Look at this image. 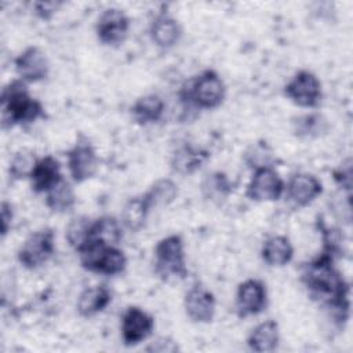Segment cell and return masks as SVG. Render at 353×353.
<instances>
[{
	"label": "cell",
	"mask_w": 353,
	"mask_h": 353,
	"mask_svg": "<svg viewBox=\"0 0 353 353\" xmlns=\"http://www.w3.org/2000/svg\"><path fill=\"white\" fill-rule=\"evenodd\" d=\"M284 193L295 207L303 208L323 193V182L313 174L295 172L285 183Z\"/></svg>",
	"instance_id": "9a60e30c"
},
{
	"label": "cell",
	"mask_w": 353,
	"mask_h": 353,
	"mask_svg": "<svg viewBox=\"0 0 353 353\" xmlns=\"http://www.w3.org/2000/svg\"><path fill=\"white\" fill-rule=\"evenodd\" d=\"M336 256L339 255L323 247L317 256L302 266L301 283L307 295L321 305L328 319L343 328L349 319V284L335 266Z\"/></svg>",
	"instance_id": "6da1fadb"
},
{
	"label": "cell",
	"mask_w": 353,
	"mask_h": 353,
	"mask_svg": "<svg viewBox=\"0 0 353 353\" xmlns=\"http://www.w3.org/2000/svg\"><path fill=\"white\" fill-rule=\"evenodd\" d=\"M14 222V207L10 201L3 200L0 207V234L4 239L11 230Z\"/></svg>",
	"instance_id": "836d02e7"
},
{
	"label": "cell",
	"mask_w": 353,
	"mask_h": 353,
	"mask_svg": "<svg viewBox=\"0 0 353 353\" xmlns=\"http://www.w3.org/2000/svg\"><path fill=\"white\" fill-rule=\"evenodd\" d=\"M76 193L72 183L65 176L46 193V207L55 214H65L74 208Z\"/></svg>",
	"instance_id": "d4e9b609"
},
{
	"label": "cell",
	"mask_w": 353,
	"mask_h": 353,
	"mask_svg": "<svg viewBox=\"0 0 353 353\" xmlns=\"http://www.w3.org/2000/svg\"><path fill=\"white\" fill-rule=\"evenodd\" d=\"M210 156V152L203 146L185 142L172 152L170 165L171 170L179 175H192L203 167Z\"/></svg>",
	"instance_id": "2e32d148"
},
{
	"label": "cell",
	"mask_w": 353,
	"mask_h": 353,
	"mask_svg": "<svg viewBox=\"0 0 353 353\" xmlns=\"http://www.w3.org/2000/svg\"><path fill=\"white\" fill-rule=\"evenodd\" d=\"M165 112V102L157 94L142 95L135 99L130 108L132 120L139 125H149L159 123Z\"/></svg>",
	"instance_id": "44dd1931"
},
{
	"label": "cell",
	"mask_w": 353,
	"mask_h": 353,
	"mask_svg": "<svg viewBox=\"0 0 353 353\" xmlns=\"http://www.w3.org/2000/svg\"><path fill=\"white\" fill-rule=\"evenodd\" d=\"M143 199L149 204L150 210L157 207H165L174 203L178 196V186L170 178H160L154 181L149 189L142 193Z\"/></svg>",
	"instance_id": "f1b7e54d"
},
{
	"label": "cell",
	"mask_w": 353,
	"mask_h": 353,
	"mask_svg": "<svg viewBox=\"0 0 353 353\" xmlns=\"http://www.w3.org/2000/svg\"><path fill=\"white\" fill-rule=\"evenodd\" d=\"M280 342V328L276 320H265L256 324L247 338V345L252 352L266 353L277 347Z\"/></svg>",
	"instance_id": "603a6c76"
},
{
	"label": "cell",
	"mask_w": 353,
	"mask_h": 353,
	"mask_svg": "<svg viewBox=\"0 0 353 353\" xmlns=\"http://www.w3.org/2000/svg\"><path fill=\"white\" fill-rule=\"evenodd\" d=\"M123 230L124 228L120 219L112 215H103L92 221L91 240L103 243L106 245H119L123 240Z\"/></svg>",
	"instance_id": "4316f807"
},
{
	"label": "cell",
	"mask_w": 353,
	"mask_h": 353,
	"mask_svg": "<svg viewBox=\"0 0 353 353\" xmlns=\"http://www.w3.org/2000/svg\"><path fill=\"white\" fill-rule=\"evenodd\" d=\"M182 113L212 110L219 108L226 98V85L219 73L205 69L188 80L178 92Z\"/></svg>",
	"instance_id": "3957f363"
},
{
	"label": "cell",
	"mask_w": 353,
	"mask_h": 353,
	"mask_svg": "<svg viewBox=\"0 0 353 353\" xmlns=\"http://www.w3.org/2000/svg\"><path fill=\"white\" fill-rule=\"evenodd\" d=\"M262 261L270 268H283L294 258V245L284 234L268 237L261 248Z\"/></svg>",
	"instance_id": "7402d4cb"
},
{
	"label": "cell",
	"mask_w": 353,
	"mask_h": 353,
	"mask_svg": "<svg viewBox=\"0 0 353 353\" xmlns=\"http://www.w3.org/2000/svg\"><path fill=\"white\" fill-rule=\"evenodd\" d=\"M284 97L303 109H316L323 99L320 79L307 69L298 70L283 87Z\"/></svg>",
	"instance_id": "52a82bcc"
},
{
	"label": "cell",
	"mask_w": 353,
	"mask_h": 353,
	"mask_svg": "<svg viewBox=\"0 0 353 353\" xmlns=\"http://www.w3.org/2000/svg\"><path fill=\"white\" fill-rule=\"evenodd\" d=\"M178 349H179V347H178L176 342H174L172 339L165 338V336L153 341V342L146 347L148 352H159V353H174V352H176Z\"/></svg>",
	"instance_id": "e575fe53"
},
{
	"label": "cell",
	"mask_w": 353,
	"mask_h": 353,
	"mask_svg": "<svg viewBox=\"0 0 353 353\" xmlns=\"http://www.w3.org/2000/svg\"><path fill=\"white\" fill-rule=\"evenodd\" d=\"M0 106L3 130L28 125L47 117L43 103L30 95L28 83L21 79H14L3 87Z\"/></svg>",
	"instance_id": "7a4b0ae2"
},
{
	"label": "cell",
	"mask_w": 353,
	"mask_h": 353,
	"mask_svg": "<svg viewBox=\"0 0 353 353\" xmlns=\"http://www.w3.org/2000/svg\"><path fill=\"white\" fill-rule=\"evenodd\" d=\"M39 161V157L34 152L29 149H19L17 150L8 164V175L12 181H22L29 179L36 164Z\"/></svg>",
	"instance_id": "4dcf8cb0"
},
{
	"label": "cell",
	"mask_w": 353,
	"mask_h": 353,
	"mask_svg": "<svg viewBox=\"0 0 353 353\" xmlns=\"http://www.w3.org/2000/svg\"><path fill=\"white\" fill-rule=\"evenodd\" d=\"M92 218L85 215H77L70 219L65 230V239L68 244L79 252L90 240L92 229Z\"/></svg>",
	"instance_id": "f546056e"
},
{
	"label": "cell",
	"mask_w": 353,
	"mask_h": 353,
	"mask_svg": "<svg viewBox=\"0 0 353 353\" xmlns=\"http://www.w3.org/2000/svg\"><path fill=\"white\" fill-rule=\"evenodd\" d=\"M186 316L199 324H208L214 320L216 312L215 295L201 284L192 285L183 298Z\"/></svg>",
	"instance_id": "5bb4252c"
},
{
	"label": "cell",
	"mask_w": 353,
	"mask_h": 353,
	"mask_svg": "<svg viewBox=\"0 0 353 353\" xmlns=\"http://www.w3.org/2000/svg\"><path fill=\"white\" fill-rule=\"evenodd\" d=\"M284 189L285 182L276 168H261L252 171L245 188V196L256 203L277 201L284 194Z\"/></svg>",
	"instance_id": "30bf717a"
},
{
	"label": "cell",
	"mask_w": 353,
	"mask_h": 353,
	"mask_svg": "<svg viewBox=\"0 0 353 353\" xmlns=\"http://www.w3.org/2000/svg\"><path fill=\"white\" fill-rule=\"evenodd\" d=\"M332 178L335 183L347 194L352 190V159L347 157L338 168L332 171Z\"/></svg>",
	"instance_id": "1f68e13d"
},
{
	"label": "cell",
	"mask_w": 353,
	"mask_h": 353,
	"mask_svg": "<svg viewBox=\"0 0 353 353\" xmlns=\"http://www.w3.org/2000/svg\"><path fill=\"white\" fill-rule=\"evenodd\" d=\"M268 306V290L262 280L247 279L237 285L234 307L239 317L245 319L262 313Z\"/></svg>",
	"instance_id": "7c38bea8"
},
{
	"label": "cell",
	"mask_w": 353,
	"mask_h": 353,
	"mask_svg": "<svg viewBox=\"0 0 353 353\" xmlns=\"http://www.w3.org/2000/svg\"><path fill=\"white\" fill-rule=\"evenodd\" d=\"M83 269L103 276H119L127 268L125 252L119 245H106L91 240L79 252Z\"/></svg>",
	"instance_id": "5b68a950"
},
{
	"label": "cell",
	"mask_w": 353,
	"mask_h": 353,
	"mask_svg": "<svg viewBox=\"0 0 353 353\" xmlns=\"http://www.w3.org/2000/svg\"><path fill=\"white\" fill-rule=\"evenodd\" d=\"M243 161L251 171L261 168H276L277 156L270 143L265 139L252 142L243 153Z\"/></svg>",
	"instance_id": "484cf974"
},
{
	"label": "cell",
	"mask_w": 353,
	"mask_h": 353,
	"mask_svg": "<svg viewBox=\"0 0 353 353\" xmlns=\"http://www.w3.org/2000/svg\"><path fill=\"white\" fill-rule=\"evenodd\" d=\"M63 178L61 163L52 154L39 157V161L29 178L30 188L36 194L47 193Z\"/></svg>",
	"instance_id": "ac0fdd59"
},
{
	"label": "cell",
	"mask_w": 353,
	"mask_h": 353,
	"mask_svg": "<svg viewBox=\"0 0 353 353\" xmlns=\"http://www.w3.org/2000/svg\"><path fill=\"white\" fill-rule=\"evenodd\" d=\"M55 254V232L51 228H43L30 233L21 244L17 259L28 270H36L44 266Z\"/></svg>",
	"instance_id": "8992f818"
},
{
	"label": "cell",
	"mask_w": 353,
	"mask_h": 353,
	"mask_svg": "<svg viewBox=\"0 0 353 353\" xmlns=\"http://www.w3.org/2000/svg\"><path fill=\"white\" fill-rule=\"evenodd\" d=\"M121 339L125 346H135L152 336L154 317L139 306H128L120 323Z\"/></svg>",
	"instance_id": "8fae6325"
},
{
	"label": "cell",
	"mask_w": 353,
	"mask_h": 353,
	"mask_svg": "<svg viewBox=\"0 0 353 353\" xmlns=\"http://www.w3.org/2000/svg\"><path fill=\"white\" fill-rule=\"evenodd\" d=\"M66 164L74 183H83L97 174L98 154L88 138L84 135L77 138L74 145L66 152Z\"/></svg>",
	"instance_id": "ba28073f"
},
{
	"label": "cell",
	"mask_w": 353,
	"mask_h": 353,
	"mask_svg": "<svg viewBox=\"0 0 353 353\" xmlns=\"http://www.w3.org/2000/svg\"><path fill=\"white\" fill-rule=\"evenodd\" d=\"M131 21L128 15L116 7L106 8L98 17L95 23V34L101 44L108 47H119L128 37Z\"/></svg>",
	"instance_id": "9c48e42d"
},
{
	"label": "cell",
	"mask_w": 353,
	"mask_h": 353,
	"mask_svg": "<svg viewBox=\"0 0 353 353\" xmlns=\"http://www.w3.org/2000/svg\"><path fill=\"white\" fill-rule=\"evenodd\" d=\"M328 130H330L328 120L317 112L298 116L292 121V131L298 138H306V139L319 138L325 135Z\"/></svg>",
	"instance_id": "83f0119b"
},
{
	"label": "cell",
	"mask_w": 353,
	"mask_h": 353,
	"mask_svg": "<svg viewBox=\"0 0 353 353\" xmlns=\"http://www.w3.org/2000/svg\"><path fill=\"white\" fill-rule=\"evenodd\" d=\"M233 188L234 186L229 175L219 170L207 172L200 182L201 197L215 205L223 204L233 193Z\"/></svg>",
	"instance_id": "ffe728a7"
},
{
	"label": "cell",
	"mask_w": 353,
	"mask_h": 353,
	"mask_svg": "<svg viewBox=\"0 0 353 353\" xmlns=\"http://www.w3.org/2000/svg\"><path fill=\"white\" fill-rule=\"evenodd\" d=\"M112 291L105 284L87 287L80 292L77 298L76 310L84 319L94 317L112 303Z\"/></svg>",
	"instance_id": "d6986e66"
},
{
	"label": "cell",
	"mask_w": 353,
	"mask_h": 353,
	"mask_svg": "<svg viewBox=\"0 0 353 353\" xmlns=\"http://www.w3.org/2000/svg\"><path fill=\"white\" fill-rule=\"evenodd\" d=\"M62 6V1H34L32 4V8L39 19L50 21Z\"/></svg>",
	"instance_id": "d6a6232c"
},
{
	"label": "cell",
	"mask_w": 353,
	"mask_h": 353,
	"mask_svg": "<svg viewBox=\"0 0 353 353\" xmlns=\"http://www.w3.org/2000/svg\"><path fill=\"white\" fill-rule=\"evenodd\" d=\"M149 34L154 46L163 50L175 47L182 37L179 21L167 11H160L150 22Z\"/></svg>",
	"instance_id": "e0dca14e"
},
{
	"label": "cell",
	"mask_w": 353,
	"mask_h": 353,
	"mask_svg": "<svg viewBox=\"0 0 353 353\" xmlns=\"http://www.w3.org/2000/svg\"><path fill=\"white\" fill-rule=\"evenodd\" d=\"M153 270L161 280H183L188 276L185 243L179 234H168L156 243Z\"/></svg>",
	"instance_id": "277c9868"
},
{
	"label": "cell",
	"mask_w": 353,
	"mask_h": 353,
	"mask_svg": "<svg viewBox=\"0 0 353 353\" xmlns=\"http://www.w3.org/2000/svg\"><path fill=\"white\" fill-rule=\"evenodd\" d=\"M150 211L152 210L142 194L130 197L121 208L120 222L125 230L134 233L139 232L146 225Z\"/></svg>",
	"instance_id": "cb8c5ba5"
},
{
	"label": "cell",
	"mask_w": 353,
	"mask_h": 353,
	"mask_svg": "<svg viewBox=\"0 0 353 353\" xmlns=\"http://www.w3.org/2000/svg\"><path fill=\"white\" fill-rule=\"evenodd\" d=\"M14 68L18 79L25 83H39L48 77L50 62L46 52L37 46H29L14 59Z\"/></svg>",
	"instance_id": "4fadbf2b"
}]
</instances>
